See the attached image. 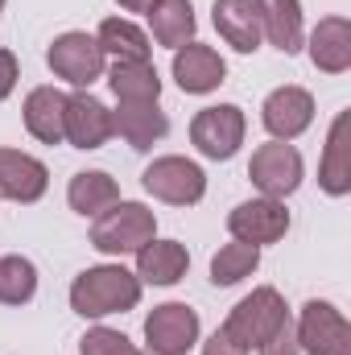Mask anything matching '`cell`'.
Masks as SVG:
<instances>
[{"mask_svg": "<svg viewBox=\"0 0 351 355\" xmlns=\"http://www.w3.org/2000/svg\"><path fill=\"white\" fill-rule=\"evenodd\" d=\"M289 327V306H285V297L273 289V285H261V289H252L248 297H240L236 306H232V314L223 318V335L240 347V352H261L264 343L277 335V331H285Z\"/></svg>", "mask_w": 351, "mask_h": 355, "instance_id": "2", "label": "cell"}, {"mask_svg": "<svg viewBox=\"0 0 351 355\" xmlns=\"http://www.w3.org/2000/svg\"><path fill=\"white\" fill-rule=\"evenodd\" d=\"M174 79L186 95H211L228 79V62L219 58V50L203 42H186L174 50Z\"/></svg>", "mask_w": 351, "mask_h": 355, "instance_id": "14", "label": "cell"}, {"mask_svg": "<svg viewBox=\"0 0 351 355\" xmlns=\"http://www.w3.org/2000/svg\"><path fill=\"white\" fill-rule=\"evenodd\" d=\"M17 79H21V67H17V54L12 50H0V103L12 95L17 87Z\"/></svg>", "mask_w": 351, "mask_h": 355, "instance_id": "29", "label": "cell"}, {"mask_svg": "<svg viewBox=\"0 0 351 355\" xmlns=\"http://www.w3.org/2000/svg\"><path fill=\"white\" fill-rule=\"evenodd\" d=\"M50 190L46 162L21 153V149H0V198L8 202H37Z\"/></svg>", "mask_w": 351, "mask_h": 355, "instance_id": "15", "label": "cell"}, {"mask_svg": "<svg viewBox=\"0 0 351 355\" xmlns=\"http://www.w3.org/2000/svg\"><path fill=\"white\" fill-rule=\"evenodd\" d=\"M318 186L331 198L351 194V116L348 112H339L331 120V132H327V145H323V162H318Z\"/></svg>", "mask_w": 351, "mask_h": 355, "instance_id": "16", "label": "cell"}, {"mask_svg": "<svg viewBox=\"0 0 351 355\" xmlns=\"http://www.w3.org/2000/svg\"><path fill=\"white\" fill-rule=\"evenodd\" d=\"M46 67H50L62 83H71L75 91H87L95 79H103L108 58H103L95 33L67 29V33H58V37L50 42V50H46Z\"/></svg>", "mask_w": 351, "mask_h": 355, "instance_id": "4", "label": "cell"}, {"mask_svg": "<svg viewBox=\"0 0 351 355\" xmlns=\"http://www.w3.org/2000/svg\"><path fill=\"white\" fill-rule=\"evenodd\" d=\"M141 186H145L153 198L170 202V207H194V202H203V194H207V174H203L198 162L170 153V157H157V162L145 166Z\"/></svg>", "mask_w": 351, "mask_h": 355, "instance_id": "6", "label": "cell"}, {"mask_svg": "<svg viewBox=\"0 0 351 355\" xmlns=\"http://www.w3.org/2000/svg\"><path fill=\"white\" fill-rule=\"evenodd\" d=\"M0 8H4V0H0Z\"/></svg>", "mask_w": 351, "mask_h": 355, "instance_id": "34", "label": "cell"}, {"mask_svg": "<svg viewBox=\"0 0 351 355\" xmlns=\"http://www.w3.org/2000/svg\"><path fill=\"white\" fill-rule=\"evenodd\" d=\"M257 268H261V248L232 240V244H223V248L211 257V281L228 289V285H240L244 277H252Z\"/></svg>", "mask_w": 351, "mask_h": 355, "instance_id": "26", "label": "cell"}, {"mask_svg": "<svg viewBox=\"0 0 351 355\" xmlns=\"http://www.w3.org/2000/svg\"><path fill=\"white\" fill-rule=\"evenodd\" d=\"M306 50L323 75H343L351 67V21L348 17H323L310 33Z\"/></svg>", "mask_w": 351, "mask_h": 355, "instance_id": "18", "label": "cell"}, {"mask_svg": "<svg viewBox=\"0 0 351 355\" xmlns=\"http://www.w3.org/2000/svg\"><path fill=\"white\" fill-rule=\"evenodd\" d=\"M244 132H248V120L236 103H215V107H203L194 120H190V145L207 157V162H232L244 145Z\"/></svg>", "mask_w": 351, "mask_h": 355, "instance_id": "5", "label": "cell"}, {"mask_svg": "<svg viewBox=\"0 0 351 355\" xmlns=\"http://www.w3.org/2000/svg\"><path fill=\"white\" fill-rule=\"evenodd\" d=\"M67 202H71L75 215L95 219L112 202H120V186H116V178L103 174V170H79V174L71 178V186H67Z\"/></svg>", "mask_w": 351, "mask_h": 355, "instance_id": "22", "label": "cell"}, {"mask_svg": "<svg viewBox=\"0 0 351 355\" xmlns=\"http://www.w3.org/2000/svg\"><path fill=\"white\" fill-rule=\"evenodd\" d=\"M141 277L124 265H95L83 268L71 281V310L79 318H108V314H128L141 302Z\"/></svg>", "mask_w": 351, "mask_h": 355, "instance_id": "1", "label": "cell"}, {"mask_svg": "<svg viewBox=\"0 0 351 355\" xmlns=\"http://www.w3.org/2000/svg\"><path fill=\"white\" fill-rule=\"evenodd\" d=\"M145 17H149V29H153V42L157 46L178 50V46L194 42L198 21H194V4L190 0H153L145 8Z\"/></svg>", "mask_w": 351, "mask_h": 355, "instance_id": "21", "label": "cell"}, {"mask_svg": "<svg viewBox=\"0 0 351 355\" xmlns=\"http://www.w3.org/2000/svg\"><path fill=\"white\" fill-rule=\"evenodd\" d=\"M67 141L75 149H103L116 132H112V107L99 103L91 91H75L67 95V116H62Z\"/></svg>", "mask_w": 351, "mask_h": 355, "instance_id": "13", "label": "cell"}, {"mask_svg": "<svg viewBox=\"0 0 351 355\" xmlns=\"http://www.w3.org/2000/svg\"><path fill=\"white\" fill-rule=\"evenodd\" d=\"M25 128L33 141L42 145H62L67 141V128H62V116H67V91L58 87H33L25 95Z\"/></svg>", "mask_w": 351, "mask_h": 355, "instance_id": "17", "label": "cell"}, {"mask_svg": "<svg viewBox=\"0 0 351 355\" xmlns=\"http://www.w3.org/2000/svg\"><path fill=\"white\" fill-rule=\"evenodd\" d=\"M261 124L268 128L273 141H298L314 124V95L293 83L268 91L261 103Z\"/></svg>", "mask_w": 351, "mask_h": 355, "instance_id": "11", "label": "cell"}, {"mask_svg": "<svg viewBox=\"0 0 351 355\" xmlns=\"http://www.w3.org/2000/svg\"><path fill=\"white\" fill-rule=\"evenodd\" d=\"M264 8V37L281 54H298L306 46V25H302V0H261Z\"/></svg>", "mask_w": 351, "mask_h": 355, "instance_id": "25", "label": "cell"}, {"mask_svg": "<svg viewBox=\"0 0 351 355\" xmlns=\"http://www.w3.org/2000/svg\"><path fill=\"white\" fill-rule=\"evenodd\" d=\"M211 21L219 29V37L236 50V54H257L264 42V8L261 0H215Z\"/></svg>", "mask_w": 351, "mask_h": 355, "instance_id": "12", "label": "cell"}, {"mask_svg": "<svg viewBox=\"0 0 351 355\" xmlns=\"http://www.w3.org/2000/svg\"><path fill=\"white\" fill-rule=\"evenodd\" d=\"M37 293V265L29 257H0V306H25Z\"/></svg>", "mask_w": 351, "mask_h": 355, "instance_id": "27", "label": "cell"}, {"mask_svg": "<svg viewBox=\"0 0 351 355\" xmlns=\"http://www.w3.org/2000/svg\"><path fill=\"white\" fill-rule=\"evenodd\" d=\"M79 355H141V352H137V343H132L124 331L91 327L87 335L79 339Z\"/></svg>", "mask_w": 351, "mask_h": 355, "instance_id": "28", "label": "cell"}, {"mask_svg": "<svg viewBox=\"0 0 351 355\" xmlns=\"http://www.w3.org/2000/svg\"><path fill=\"white\" fill-rule=\"evenodd\" d=\"M248 178L252 186L261 190L264 198H289L302 178H306V162L302 153L289 145V141H268V145H257L252 149V162H248Z\"/></svg>", "mask_w": 351, "mask_h": 355, "instance_id": "8", "label": "cell"}, {"mask_svg": "<svg viewBox=\"0 0 351 355\" xmlns=\"http://www.w3.org/2000/svg\"><path fill=\"white\" fill-rule=\"evenodd\" d=\"M228 232H232V240H240V244H277V240H285V232H289V211H285V202L281 198H248V202H240L232 215H228Z\"/></svg>", "mask_w": 351, "mask_h": 355, "instance_id": "10", "label": "cell"}, {"mask_svg": "<svg viewBox=\"0 0 351 355\" xmlns=\"http://www.w3.org/2000/svg\"><path fill=\"white\" fill-rule=\"evenodd\" d=\"M157 236V215L145 202H112L103 215H95L91 227V248L103 257H128L137 248H145Z\"/></svg>", "mask_w": 351, "mask_h": 355, "instance_id": "3", "label": "cell"}, {"mask_svg": "<svg viewBox=\"0 0 351 355\" xmlns=\"http://www.w3.org/2000/svg\"><path fill=\"white\" fill-rule=\"evenodd\" d=\"M186 268H190V252H186V244H178V240H149L145 248H137V277H141V285H178L182 277H186Z\"/></svg>", "mask_w": 351, "mask_h": 355, "instance_id": "19", "label": "cell"}, {"mask_svg": "<svg viewBox=\"0 0 351 355\" xmlns=\"http://www.w3.org/2000/svg\"><path fill=\"white\" fill-rule=\"evenodd\" d=\"M198 335H203L198 310H190L186 302H162L145 318V343L157 355H186L198 343Z\"/></svg>", "mask_w": 351, "mask_h": 355, "instance_id": "9", "label": "cell"}, {"mask_svg": "<svg viewBox=\"0 0 351 355\" xmlns=\"http://www.w3.org/2000/svg\"><path fill=\"white\" fill-rule=\"evenodd\" d=\"M141 355H157V352H141Z\"/></svg>", "mask_w": 351, "mask_h": 355, "instance_id": "33", "label": "cell"}, {"mask_svg": "<svg viewBox=\"0 0 351 355\" xmlns=\"http://www.w3.org/2000/svg\"><path fill=\"white\" fill-rule=\"evenodd\" d=\"M95 42H99V50H103V58H116V62H149V54H153L145 29H137V25L124 21V17L99 21Z\"/></svg>", "mask_w": 351, "mask_h": 355, "instance_id": "23", "label": "cell"}, {"mask_svg": "<svg viewBox=\"0 0 351 355\" xmlns=\"http://www.w3.org/2000/svg\"><path fill=\"white\" fill-rule=\"evenodd\" d=\"M108 87L120 103H157L162 99V75L153 62H112Z\"/></svg>", "mask_w": 351, "mask_h": 355, "instance_id": "24", "label": "cell"}, {"mask_svg": "<svg viewBox=\"0 0 351 355\" xmlns=\"http://www.w3.org/2000/svg\"><path fill=\"white\" fill-rule=\"evenodd\" d=\"M116 4H120L124 12H145V8H149L153 0H116Z\"/></svg>", "mask_w": 351, "mask_h": 355, "instance_id": "32", "label": "cell"}, {"mask_svg": "<svg viewBox=\"0 0 351 355\" xmlns=\"http://www.w3.org/2000/svg\"><path fill=\"white\" fill-rule=\"evenodd\" d=\"M112 132H120L132 149H153L170 132V120L157 103H120L112 112Z\"/></svg>", "mask_w": 351, "mask_h": 355, "instance_id": "20", "label": "cell"}, {"mask_svg": "<svg viewBox=\"0 0 351 355\" xmlns=\"http://www.w3.org/2000/svg\"><path fill=\"white\" fill-rule=\"evenodd\" d=\"M261 355H302V347H298V339H293V331L285 327V331H277L268 343L261 347Z\"/></svg>", "mask_w": 351, "mask_h": 355, "instance_id": "30", "label": "cell"}, {"mask_svg": "<svg viewBox=\"0 0 351 355\" xmlns=\"http://www.w3.org/2000/svg\"><path fill=\"white\" fill-rule=\"evenodd\" d=\"M302 355H351V327L339 306L310 297L298 314V331H293Z\"/></svg>", "mask_w": 351, "mask_h": 355, "instance_id": "7", "label": "cell"}, {"mask_svg": "<svg viewBox=\"0 0 351 355\" xmlns=\"http://www.w3.org/2000/svg\"><path fill=\"white\" fill-rule=\"evenodd\" d=\"M203 355H248V352H240V347H236L223 331H215V335L203 343Z\"/></svg>", "mask_w": 351, "mask_h": 355, "instance_id": "31", "label": "cell"}]
</instances>
